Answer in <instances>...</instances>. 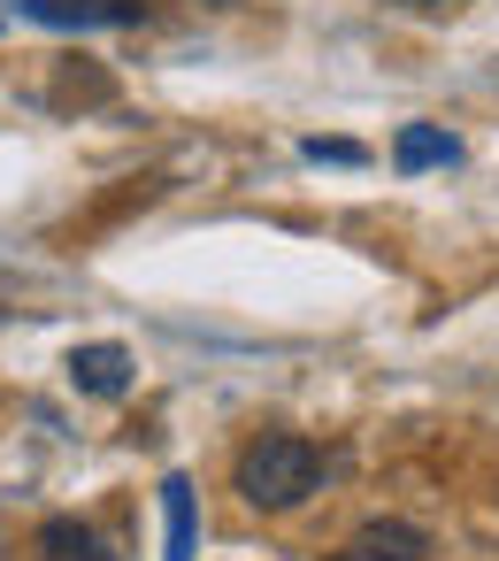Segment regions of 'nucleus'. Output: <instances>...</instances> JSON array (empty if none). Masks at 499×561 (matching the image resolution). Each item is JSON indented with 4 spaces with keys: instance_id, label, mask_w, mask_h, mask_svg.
I'll return each mask as SVG.
<instances>
[{
    "instance_id": "2",
    "label": "nucleus",
    "mask_w": 499,
    "mask_h": 561,
    "mask_svg": "<svg viewBox=\"0 0 499 561\" xmlns=\"http://www.w3.org/2000/svg\"><path fill=\"white\" fill-rule=\"evenodd\" d=\"M16 16L55 24V32H124L147 9H139V0H16Z\"/></svg>"
},
{
    "instance_id": "1",
    "label": "nucleus",
    "mask_w": 499,
    "mask_h": 561,
    "mask_svg": "<svg viewBox=\"0 0 499 561\" xmlns=\"http://www.w3.org/2000/svg\"><path fill=\"white\" fill-rule=\"evenodd\" d=\"M231 484H239L246 507L285 515V507H300V500L323 484V454H315V438H300V431H262V438L239 446Z\"/></svg>"
},
{
    "instance_id": "3",
    "label": "nucleus",
    "mask_w": 499,
    "mask_h": 561,
    "mask_svg": "<svg viewBox=\"0 0 499 561\" xmlns=\"http://www.w3.org/2000/svg\"><path fill=\"white\" fill-rule=\"evenodd\" d=\"M70 385L85 392V400H124L131 392V346H116V339H93V346H70Z\"/></svg>"
},
{
    "instance_id": "6",
    "label": "nucleus",
    "mask_w": 499,
    "mask_h": 561,
    "mask_svg": "<svg viewBox=\"0 0 499 561\" xmlns=\"http://www.w3.org/2000/svg\"><path fill=\"white\" fill-rule=\"evenodd\" d=\"M39 561H108V546H101L93 523H78V515H47V523H39Z\"/></svg>"
},
{
    "instance_id": "8",
    "label": "nucleus",
    "mask_w": 499,
    "mask_h": 561,
    "mask_svg": "<svg viewBox=\"0 0 499 561\" xmlns=\"http://www.w3.org/2000/svg\"><path fill=\"white\" fill-rule=\"evenodd\" d=\"M300 154H307V162H361V147H353V139H307Z\"/></svg>"
},
{
    "instance_id": "9",
    "label": "nucleus",
    "mask_w": 499,
    "mask_h": 561,
    "mask_svg": "<svg viewBox=\"0 0 499 561\" xmlns=\"http://www.w3.org/2000/svg\"><path fill=\"white\" fill-rule=\"evenodd\" d=\"M392 9H415V16H453L461 0H392Z\"/></svg>"
},
{
    "instance_id": "4",
    "label": "nucleus",
    "mask_w": 499,
    "mask_h": 561,
    "mask_svg": "<svg viewBox=\"0 0 499 561\" xmlns=\"http://www.w3.org/2000/svg\"><path fill=\"white\" fill-rule=\"evenodd\" d=\"M330 561H430V530H415V523L384 515V523H361Z\"/></svg>"
},
{
    "instance_id": "5",
    "label": "nucleus",
    "mask_w": 499,
    "mask_h": 561,
    "mask_svg": "<svg viewBox=\"0 0 499 561\" xmlns=\"http://www.w3.org/2000/svg\"><path fill=\"white\" fill-rule=\"evenodd\" d=\"M392 162H399L407 178H415V170H445V162H461V139H453L445 124H399Z\"/></svg>"
},
{
    "instance_id": "7",
    "label": "nucleus",
    "mask_w": 499,
    "mask_h": 561,
    "mask_svg": "<svg viewBox=\"0 0 499 561\" xmlns=\"http://www.w3.org/2000/svg\"><path fill=\"white\" fill-rule=\"evenodd\" d=\"M162 515H170V553L162 561H193V484L162 477Z\"/></svg>"
}]
</instances>
